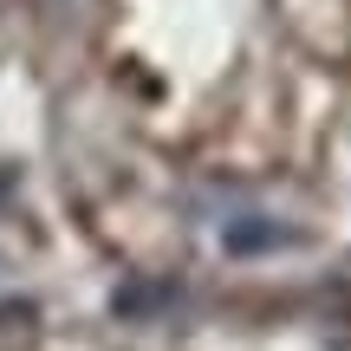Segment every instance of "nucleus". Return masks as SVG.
<instances>
[{"instance_id":"f257e3e1","label":"nucleus","mask_w":351,"mask_h":351,"mask_svg":"<svg viewBox=\"0 0 351 351\" xmlns=\"http://www.w3.org/2000/svg\"><path fill=\"white\" fill-rule=\"evenodd\" d=\"M33 339H39V306L7 300L0 306V351H33Z\"/></svg>"}]
</instances>
